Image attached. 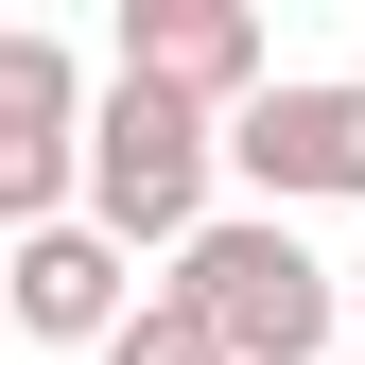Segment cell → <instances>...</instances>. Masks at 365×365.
<instances>
[{
  "label": "cell",
  "instance_id": "8992f818",
  "mask_svg": "<svg viewBox=\"0 0 365 365\" xmlns=\"http://www.w3.org/2000/svg\"><path fill=\"white\" fill-rule=\"evenodd\" d=\"M0 279H18V331H35V348H122V331H140V296H122V244H105V226H35Z\"/></svg>",
  "mask_w": 365,
  "mask_h": 365
},
{
  "label": "cell",
  "instance_id": "3957f363",
  "mask_svg": "<svg viewBox=\"0 0 365 365\" xmlns=\"http://www.w3.org/2000/svg\"><path fill=\"white\" fill-rule=\"evenodd\" d=\"M87 122H105V105L70 87L53 35H0V226H18V244H35V226H87L70 209L87 192Z\"/></svg>",
  "mask_w": 365,
  "mask_h": 365
},
{
  "label": "cell",
  "instance_id": "52a82bcc",
  "mask_svg": "<svg viewBox=\"0 0 365 365\" xmlns=\"http://www.w3.org/2000/svg\"><path fill=\"white\" fill-rule=\"evenodd\" d=\"M105 365H226V348H209V331H192V313H174V296H140V331H122Z\"/></svg>",
  "mask_w": 365,
  "mask_h": 365
},
{
  "label": "cell",
  "instance_id": "5b68a950",
  "mask_svg": "<svg viewBox=\"0 0 365 365\" xmlns=\"http://www.w3.org/2000/svg\"><path fill=\"white\" fill-rule=\"evenodd\" d=\"M122 87H157V105H209V122H244L261 87V18L244 0H122Z\"/></svg>",
  "mask_w": 365,
  "mask_h": 365
},
{
  "label": "cell",
  "instance_id": "7a4b0ae2",
  "mask_svg": "<svg viewBox=\"0 0 365 365\" xmlns=\"http://www.w3.org/2000/svg\"><path fill=\"white\" fill-rule=\"evenodd\" d=\"M209 157H226V122L209 105H157V87H105V122H87V226H105V244L122 261H140V244H174V261H192L209 244Z\"/></svg>",
  "mask_w": 365,
  "mask_h": 365
},
{
  "label": "cell",
  "instance_id": "6da1fadb",
  "mask_svg": "<svg viewBox=\"0 0 365 365\" xmlns=\"http://www.w3.org/2000/svg\"><path fill=\"white\" fill-rule=\"evenodd\" d=\"M157 296L192 313L226 365H313V348H331V261H313L279 209H226V226H209L192 261H174Z\"/></svg>",
  "mask_w": 365,
  "mask_h": 365
},
{
  "label": "cell",
  "instance_id": "277c9868",
  "mask_svg": "<svg viewBox=\"0 0 365 365\" xmlns=\"http://www.w3.org/2000/svg\"><path fill=\"white\" fill-rule=\"evenodd\" d=\"M226 174H244L261 209H348L365 192V87H331V70L261 87V105L226 122Z\"/></svg>",
  "mask_w": 365,
  "mask_h": 365
}]
</instances>
